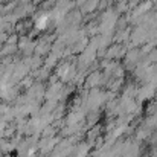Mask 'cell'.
Here are the masks:
<instances>
[{
  "label": "cell",
  "instance_id": "cell-1",
  "mask_svg": "<svg viewBox=\"0 0 157 157\" xmlns=\"http://www.w3.org/2000/svg\"><path fill=\"white\" fill-rule=\"evenodd\" d=\"M48 23H49V15L48 14H41L37 20H35V26L38 29H46L48 28Z\"/></svg>",
  "mask_w": 157,
  "mask_h": 157
}]
</instances>
